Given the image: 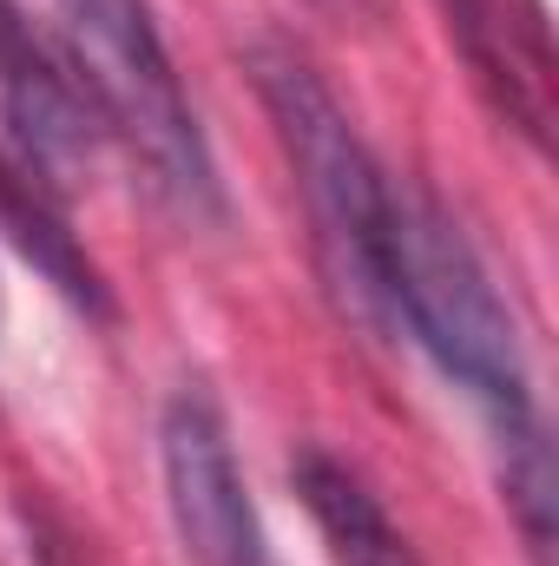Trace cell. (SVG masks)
I'll return each instance as SVG.
<instances>
[{
  "mask_svg": "<svg viewBox=\"0 0 559 566\" xmlns=\"http://www.w3.org/2000/svg\"><path fill=\"white\" fill-rule=\"evenodd\" d=\"M0 224H7V238L33 258V271H46V283H53L66 303H80L86 316H113V296H106V283L93 271V258H86V251L73 244V231L60 224L53 191L33 185L7 151H0Z\"/></svg>",
  "mask_w": 559,
  "mask_h": 566,
  "instance_id": "52a82bcc",
  "label": "cell"
},
{
  "mask_svg": "<svg viewBox=\"0 0 559 566\" xmlns=\"http://www.w3.org/2000/svg\"><path fill=\"white\" fill-rule=\"evenodd\" d=\"M329 7H349V13H356V7H369V0H329Z\"/></svg>",
  "mask_w": 559,
  "mask_h": 566,
  "instance_id": "9c48e42d",
  "label": "cell"
},
{
  "mask_svg": "<svg viewBox=\"0 0 559 566\" xmlns=\"http://www.w3.org/2000/svg\"><path fill=\"white\" fill-rule=\"evenodd\" d=\"M0 119L13 139L7 158L33 185H46L53 198L106 139L73 66H66V53L46 33H33V20L13 0H0Z\"/></svg>",
  "mask_w": 559,
  "mask_h": 566,
  "instance_id": "5b68a950",
  "label": "cell"
},
{
  "mask_svg": "<svg viewBox=\"0 0 559 566\" xmlns=\"http://www.w3.org/2000/svg\"><path fill=\"white\" fill-rule=\"evenodd\" d=\"M289 481H296L303 514L323 534L329 566H428L415 554V541L395 527V514L382 507V494L329 448H303L289 461Z\"/></svg>",
  "mask_w": 559,
  "mask_h": 566,
  "instance_id": "8992f818",
  "label": "cell"
},
{
  "mask_svg": "<svg viewBox=\"0 0 559 566\" xmlns=\"http://www.w3.org/2000/svg\"><path fill=\"white\" fill-rule=\"evenodd\" d=\"M60 53L106 139L133 151L145 185L184 224H224V178L211 139L184 99V80L165 53V33L145 0H53Z\"/></svg>",
  "mask_w": 559,
  "mask_h": 566,
  "instance_id": "3957f363",
  "label": "cell"
},
{
  "mask_svg": "<svg viewBox=\"0 0 559 566\" xmlns=\"http://www.w3.org/2000/svg\"><path fill=\"white\" fill-rule=\"evenodd\" d=\"M389 329H409L428 349V363L487 409L500 441L540 428L520 323H514L494 271L481 264V251L467 244V231L428 191H395Z\"/></svg>",
  "mask_w": 559,
  "mask_h": 566,
  "instance_id": "7a4b0ae2",
  "label": "cell"
},
{
  "mask_svg": "<svg viewBox=\"0 0 559 566\" xmlns=\"http://www.w3.org/2000/svg\"><path fill=\"white\" fill-rule=\"evenodd\" d=\"M441 13H447V33L461 40L474 80L500 99V113H507L527 139L540 145L547 139V80L520 66V53H514V20H500L494 0H441Z\"/></svg>",
  "mask_w": 559,
  "mask_h": 566,
  "instance_id": "ba28073f",
  "label": "cell"
},
{
  "mask_svg": "<svg viewBox=\"0 0 559 566\" xmlns=\"http://www.w3.org/2000/svg\"><path fill=\"white\" fill-rule=\"evenodd\" d=\"M158 468L165 507L184 566H271V534L244 488L231 422L204 382H184L158 416Z\"/></svg>",
  "mask_w": 559,
  "mask_h": 566,
  "instance_id": "277c9868",
  "label": "cell"
},
{
  "mask_svg": "<svg viewBox=\"0 0 559 566\" xmlns=\"http://www.w3.org/2000/svg\"><path fill=\"white\" fill-rule=\"evenodd\" d=\"M257 99L277 126V145L289 158L316 264L329 277V296L369 323L389 329V244H395V185L362 145L342 99L323 86V73L296 46H251Z\"/></svg>",
  "mask_w": 559,
  "mask_h": 566,
  "instance_id": "6da1fadb",
  "label": "cell"
}]
</instances>
